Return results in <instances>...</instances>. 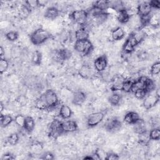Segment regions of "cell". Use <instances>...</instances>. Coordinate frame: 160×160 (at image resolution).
<instances>
[{
	"label": "cell",
	"mask_w": 160,
	"mask_h": 160,
	"mask_svg": "<svg viewBox=\"0 0 160 160\" xmlns=\"http://www.w3.org/2000/svg\"><path fill=\"white\" fill-rule=\"evenodd\" d=\"M133 126V130L135 132V133L139 134H141L146 131L147 127L146 125V122L144 119L140 118L138 121H136L134 124H132Z\"/></svg>",
	"instance_id": "cell-24"
},
{
	"label": "cell",
	"mask_w": 160,
	"mask_h": 160,
	"mask_svg": "<svg viewBox=\"0 0 160 160\" xmlns=\"http://www.w3.org/2000/svg\"><path fill=\"white\" fill-rule=\"evenodd\" d=\"M116 19L121 24L128 23L131 19V14L128 11L124 8L116 11Z\"/></svg>",
	"instance_id": "cell-17"
},
{
	"label": "cell",
	"mask_w": 160,
	"mask_h": 160,
	"mask_svg": "<svg viewBox=\"0 0 160 160\" xmlns=\"http://www.w3.org/2000/svg\"><path fill=\"white\" fill-rule=\"evenodd\" d=\"M72 114V111L71 108L64 104L61 105L59 110L58 115L64 120L69 119Z\"/></svg>",
	"instance_id": "cell-19"
},
{
	"label": "cell",
	"mask_w": 160,
	"mask_h": 160,
	"mask_svg": "<svg viewBox=\"0 0 160 160\" xmlns=\"http://www.w3.org/2000/svg\"><path fill=\"white\" fill-rule=\"evenodd\" d=\"M52 58L56 62H62L64 61L68 60L71 57L72 53L67 48H61L55 49L52 52Z\"/></svg>",
	"instance_id": "cell-10"
},
{
	"label": "cell",
	"mask_w": 160,
	"mask_h": 160,
	"mask_svg": "<svg viewBox=\"0 0 160 160\" xmlns=\"http://www.w3.org/2000/svg\"><path fill=\"white\" fill-rule=\"evenodd\" d=\"M34 107L36 109L39 111L49 110L48 106L47 104L43 93L41 94L38 98L36 99L34 101Z\"/></svg>",
	"instance_id": "cell-21"
},
{
	"label": "cell",
	"mask_w": 160,
	"mask_h": 160,
	"mask_svg": "<svg viewBox=\"0 0 160 160\" xmlns=\"http://www.w3.org/2000/svg\"><path fill=\"white\" fill-rule=\"evenodd\" d=\"M41 159H46V160H52L54 159V154L50 151H46L41 154V156L39 158Z\"/></svg>",
	"instance_id": "cell-44"
},
{
	"label": "cell",
	"mask_w": 160,
	"mask_h": 160,
	"mask_svg": "<svg viewBox=\"0 0 160 160\" xmlns=\"http://www.w3.org/2000/svg\"><path fill=\"white\" fill-rule=\"evenodd\" d=\"M82 159H91V160H92V158L91 157V155H87V156H84Z\"/></svg>",
	"instance_id": "cell-49"
},
{
	"label": "cell",
	"mask_w": 160,
	"mask_h": 160,
	"mask_svg": "<svg viewBox=\"0 0 160 160\" xmlns=\"http://www.w3.org/2000/svg\"><path fill=\"white\" fill-rule=\"evenodd\" d=\"M139 44H140V42L136 38L134 32H132L123 44L122 51L125 54H131Z\"/></svg>",
	"instance_id": "cell-4"
},
{
	"label": "cell",
	"mask_w": 160,
	"mask_h": 160,
	"mask_svg": "<svg viewBox=\"0 0 160 160\" xmlns=\"http://www.w3.org/2000/svg\"><path fill=\"white\" fill-rule=\"evenodd\" d=\"M135 98L139 100H142L148 94V92L144 89H138L133 92Z\"/></svg>",
	"instance_id": "cell-38"
},
{
	"label": "cell",
	"mask_w": 160,
	"mask_h": 160,
	"mask_svg": "<svg viewBox=\"0 0 160 160\" xmlns=\"http://www.w3.org/2000/svg\"><path fill=\"white\" fill-rule=\"evenodd\" d=\"M0 58H1V59L6 58H5V51L2 46L0 47Z\"/></svg>",
	"instance_id": "cell-48"
},
{
	"label": "cell",
	"mask_w": 160,
	"mask_h": 160,
	"mask_svg": "<svg viewBox=\"0 0 160 160\" xmlns=\"http://www.w3.org/2000/svg\"><path fill=\"white\" fill-rule=\"evenodd\" d=\"M16 158L15 156L11 152H6L1 157V160H13Z\"/></svg>",
	"instance_id": "cell-45"
},
{
	"label": "cell",
	"mask_w": 160,
	"mask_h": 160,
	"mask_svg": "<svg viewBox=\"0 0 160 160\" xmlns=\"http://www.w3.org/2000/svg\"><path fill=\"white\" fill-rule=\"evenodd\" d=\"M101 154L99 153L98 152V149H97L96 151H95L94 152H92L91 156L92 158V160L94 159H101V157L100 156Z\"/></svg>",
	"instance_id": "cell-47"
},
{
	"label": "cell",
	"mask_w": 160,
	"mask_h": 160,
	"mask_svg": "<svg viewBox=\"0 0 160 160\" xmlns=\"http://www.w3.org/2000/svg\"><path fill=\"white\" fill-rule=\"evenodd\" d=\"M132 82L131 79L129 78H126V79L122 83V91L125 92H131V89H132Z\"/></svg>",
	"instance_id": "cell-33"
},
{
	"label": "cell",
	"mask_w": 160,
	"mask_h": 160,
	"mask_svg": "<svg viewBox=\"0 0 160 160\" xmlns=\"http://www.w3.org/2000/svg\"><path fill=\"white\" fill-rule=\"evenodd\" d=\"M150 139L149 136V131H146L141 134H138V143L142 146H147L149 144Z\"/></svg>",
	"instance_id": "cell-30"
},
{
	"label": "cell",
	"mask_w": 160,
	"mask_h": 160,
	"mask_svg": "<svg viewBox=\"0 0 160 160\" xmlns=\"http://www.w3.org/2000/svg\"><path fill=\"white\" fill-rule=\"evenodd\" d=\"M79 75L83 79H88L92 74L91 67L88 64H83L78 71Z\"/></svg>",
	"instance_id": "cell-25"
},
{
	"label": "cell",
	"mask_w": 160,
	"mask_h": 160,
	"mask_svg": "<svg viewBox=\"0 0 160 160\" xmlns=\"http://www.w3.org/2000/svg\"><path fill=\"white\" fill-rule=\"evenodd\" d=\"M59 13L60 10L58 8L55 6H50L45 11L44 16L48 19L54 20L59 16Z\"/></svg>",
	"instance_id": "cell-18"
},
{
	"label": "cell",
	"mask_w": 160,
	"mask_h": 160,
	"mask_svg": "<svg viewBox=\"0 0 160 160\" xmlns=\"http://www.w3.org/2000/svg\"><path fill=\"white\" fill-rule=\"evenodd\" d=\"M149 136L151 141H159L160 139V129L159 128H154L149 131Z\"/></svg>",
	"instance_id": "cell-32"
},
{
	"label": "cell",
	"mask_w": 160,
	"mask_h": 160,
	"mask_svg": "<svg viewBox=\"0 0 160 160\" xmlns=\"http://www.w3.org/2000/svg\"><path fill=\"white\" fill-rule=\"evenodd\" d=\"M5 38L10 42H14L19 38V33L16 31H10L6 33Z\"/></svg>",
	"instance_id": "cell-35"
},
{
	"label": "cell",
	"mask_w": 160,
	"mask_h": 160,
	"mask_svg": "<svg viewBox=\"0 0 160 160\" xmlns=\"http://www.w3.org/2000/svg\"><path fill=\"white\" fill-rule=\"evenodd\" d=\"M62 130L63 133H69L76 131L78 129V125L74 120H66L62 121Z\"/></svg>",
	"instance_id": "cell-14"
},
{
	"label": "cell",
	"mask_w": 160,
	"mask_h": 160,
	"mask_svg": "<svg viewBox=\"0 0 160 160\" xmlns=\"http://www.w3.org/2000/svg\"><path fill=\"white\" fill-rule=\"evenodd\" d=\"M86 94L82 91H76L73 92L71 102L76 106L82 105L86 100Z\"/></svg>",
	"instance_id": "cell-15"
},
{
	"label": "cell",
	"mask_w": 160,
	"mask_h": 160,
	"mask_svg": "<svg viewBox=\"0 0 160 160\" xmlns=\"http://www.w3.org/2000/svg\"><path fill=\"white\" fill-rule=\"evenodd\" d=\"M88 14L86 10L78 9L74 10L70 14V18L79 26L86 23L88 20Z\"/></svg>",
	"instance_id": "cell-8"
},
{
	"label": "cell",
	"mask_w": 160,
	"mask_h": 160,
	"mask_svg": "<svg viewBox=\"0 0 160 160\" xmlns=\"http://www.w3.org/2000/svg\"><path fill=\"white\" fill-rule=\"evenodd\" d=\"M43 94L48 106L49 110H54L59 105L60 101L59 98L54 90L48 89L43 92Z\"/></svg>",
	"instance_id": "cell-5"
},
{
	"label": "cell",
	"mask_w": 160,
	"mask_h": 160,
	"mask_svg": "<svg viewBox=\"0 0 160 160\" xmlns=\"http://www.w3.org/2000/svg\"><path fill=\"white\" fill-rule=\"evenodd\" d=\"M30 148L35 152H38V151H41L43 149V144L41 142L36 141L33 142L31 144Z\"/></svg>",
	"instance_id": "cell-40"
},
{
	"label": "cell",
	"mask_w": 160,
	"mask_h": 160,
	"mask_svg": "<svg viewBox=\"0 0 160 160\" xmlns=\"http://www.w3.org/2000/svg\"><path fill=\"white\" fill-rule=\"evenodd\" d=\"M140 116L137 112L129 111L124 115L123 118V121L128 124L132 125L136 121L140 119Z\"/></svg>",
	"instance_id": "cell-20"
},
{
	"label": "cell",
	"mask_w": 160,
	"mask_h": 160,
	"mask_svg": "<svg viewBox=\"0 0 160 160\" xmlns=\"http://www.w3.org/2000/svg\"><path fill=\"white\" fill-rule=\"evenodd\" d=\"M31 61L32 64L35 66L41 65L42 61V52L39 50L34 51L31 54Z\"/></svg>",
	"instance_id": "cell-26"
},
{
	"label": "cell",
	"mask_w": 160,
	"mask_h": 160,
	"mask_svg": "<svg viewBox=\"0 0 160 160\" xmlns=\"http://www.w3.org/2000/svg\"><path fill=\"white\" fill-rule=\"evenodd\" d=\"M94 69L98 72H101L104 71L108 66V58L105 54H102L97 57L93 62Z\"/></svg>",
	"instance_id": "cell-12"
},
{
	"label": "cell",
	"mask_w": 160,
	"mask_h": 160,
	"mask_svg": "<svg viewBox=\"0 0 160 160\" xmlns=\"http://www.w3.org/2000/svg\"><path fill=\"white\" fill-rule=\"evenodd\" d=\"M152 8L149 1H143L137 5L136 12L139 18L149 16L151 14Z\"/></svg>",
	"instance_id": "cell-11"
},
{
	"label": "cell",
	"mask_w": 160,
	"mask_h": 160,
	"mask_svg": "<svg viewBox=\"0 0 160 160\" xmlns=\"http://www.w3.org/2000/svg\"><path fill=\"white\" fill-rule=\"evenodd\" d=\"M52 38V33L42 28L36 29L29 35L30 41L32 44L36 46L41 45Z\"/></svg>",
	"instance_id": "cell-1"
},
{
	"label": "cell",
	"mask_w": 160,
	"mask_h": 160,
	"mask_svg": "<svg viewBox=\"0 0 160 160\" xmlns=\"http://www.w3.org/2000/svg\"><path fill=\"white\" fill-rule=\"evenodd\" d=\"M19 141V136L17 132H12L6 138V142L11 146L16 145Z\"/></svg>",
	"instance_id": "cell-31"
},
{
	"label": "cell",
	"mask_w": 160,
	"mask_h": 160,
	"mask_svg": "<svg viewBox=\"0 0 160 160\" xmlns=\"http://www.w3.org/2000/svg\"><path fill=\"white\" fill-rule=\"evenodd\" d=\"M61 124L62 121L56 119H53L49 124L47 129V132L49 138L57 139L59 137L64 134L62 130Z\"/></svg>",
	"instance_id": "cell-3"
},
{
	"label": "cell",
	"mask_w": 160,
	"mask_h": 160,
	"mask_svg": "<svg viewBox=\"0 0 160 160\" xmlns=\"http://www.w3.org/2000/svg\"><path fill=\"white\" fill-rule=\"evenodd\" d=\"M109 14L106 12H102L94 16L88 17L91 18V23L92 25H101L108 19Z\"/></svg>",
	"instance_id": "cell-16"
},
{
	"label": "cell",
	"mask_w": 160,
	"mask_h": 160,
	"mask_svg": "<svg viewBox=\"0 0 160 160\" xmlns=\"http://www.w3.org/2000/svg\"><path fill=\"white\" fill-rule=\"evenodd\" d=\"M160 96L158 91L154 93L152 92H149L146 96L142 99V106L145 109L149 110L154 107L159 101Z\"/></svg>",
	"instance_id": "cell-7"
},
{
	"label": "cell",
	"mask_w": 160,
	"mask_h": 160,
	"mask_svg": "<svg viewBox=\"0 0 160 160\" xmlns=\"http://www.w3.org/2000/svg\"><path fill=\"white\" fill-rule=\"evenodd\" d=\"M0 121H1V127L6 128V127L9 126L14 121V118L12 117L11 115L9 114H4L1 112Z\"/></svg>",
	"instance_id": "cell-27"
},
{
	"label": "cell",
	"mask_w": 160,
	"mask_h": 160,
	"mask_svg": "<svg viewBox=\"0 0 160 160\" xmlns=\"http://www.w3.org/2000/svg\"><path fill=\"white\" fill-rule=\"evenodd\" d=\"M31 10L24 4L20 6L18 9V16L21 19H26L31 14Z\"/></svg>",
	"instance_id": "cell-28"
},
{
	"label": "cell",
	"mask_w": 160,
	"mask_h": 160,
	"mask_svg": "<svg viewBox=\"0 0 160 160\" xmlns=\"http://www.w3.org/2000/svg\"><path fill=\"white\" fill-rule=\"evenodd\" d=\"M122 101V96L119 93L114 92L108 98V102L113 106H116L120 104Z\"/></svg>",
	"instance_id": "cell-29"
},
{
	"label": "cell",
	"mask_w": 160,
	"mask_h": 160,
	"mask_svg": "<svg viewBox=\"0 0 160 160\" xmlns=\"http://www.w3.org/2000/svg\"><path fill=\"white\" fill-rule=\"evenodd\" d=\"M152 9L159 10L160 8V1L159 0H152L149 1Z\"/></svg>",
	"instance_id": "cell-46"
},
{
	"label": "cell",
	"mask_w": 160,
	"mask_h": 160,
	"mask_svg": "<svg viewBox=\"0 0 160 160\" xmlns=\"http://www.w3.org/2000/svg\"><path fill=\"white\" fill-rule=\"evenodd\" d=\"M25 118L26 116H24L23 114H18L16 115L14 118V121L16 123V125L21 128H23L24 124L25 122Z\"/></svg>",
	"instance_id": "cell-37"
},
{
	"label": "cell",
	"mask_w": 160,
	"mask_h": 160,
	"mask_svg": "<svg viewBox=\"0 0 160 160\" xmlns=\"http://www.w3.org/2000/svg\"><path fill=\"white\" fill-rule=\"evenodd\" d=\"M74 49L82 55L88 56L91 54L93 51L94 46L89 39L84 40H76L74 44Z\"/></svg>",
	"instance_id": "cell-2"
},
{
	"label": "cell",
	"mask_w": 160,
	"mask_h": 160,
	"mask_svg": "<svg viewBox=\"0 0 160 160\" xmlns=\"http://www.w3.org/2000/svg\"><path fill=\"white\" fill-rule=\"evenodd\" d=\"M35 121L34 118L31 116H27L25 118V122L24 124L23 129L28 134H31L34 129Z\"/></svg>",
	"instance_id": "cell-23"
},
{
	"label": "cell",
	"mask_w": 160,
	"mask_h": 160,
	"mask_svg": "<svg viewBox=\"0 0 160 160\" xmlns=\"http://www.w3.org/2000/svg\"><path fill=\"white\" fill-rule=\"evenodd\" d=\"M119 159V156L114 152H108L106 154L104 159L106 160H118Z\"/></svg>",
	"instance_id": "cell-43"
},
{
	"label": "cell",
	"mask_w": 160,
	"mask_h": 160,
	"mask_svg": "<svg viewBox=\"0 0 160 160\" xmlns=\"http://www.w3.org/2000/svg\"><path fill=\"white\" fill-rule=\"evenodd\" d=\"M160 72V62L159 61H155L151 66L150 73L152 76L158 75Z\"/></svg>",
	"instance_id": "cell-36"
},
{
	"label": "cell",
	"mask_w": 160,
	"mask_h": 160,
	"mask_svg": "<svg viewBox=\"0 0 160 160\" xmlns=\"http://www.w3.org/2000/svg\"><path fill=\"white\" fill-rule=\"evenodd\" d=\"M111 36L113 41H120L124 38L125 31L122 28L118 26L112 30Z\"/></svg>",
	"instance_id": "cell-22"
},
{
	"label": "cell",
	"mask_w": 160,
	"mask_h": 160,
	"mask_svg": "<svg viewBox=\"0 0 160 160\" xmlns=\"http://www.w3.org/2000/svg\"><path fill=\"white\" fill-rule=\"evenodd\" d=\"M104 116V111H97L91 113L86 118V126L90 128L96 126L103 120Z\"/></svg>",
	"instance_id": "cell-9"
},
{
	"label": "cell",
	"mask_w": 160,
	"mask_h": 160,
	"mask_svg": "<svg viewBox=\"0 0 160 160\" xmlns=\"http://www.w3.org/2000/svg\"><path fill=\"white\" fill-rule=\"evenodd\" d=\"M126 78L124 75L116 74L113 76L111 78V86L110 88L112 92H116L117 91H121L122 83L126 79Z\"/></svg>",
	"instance_id": "cell-13"
},
{
	"label": "cell",
	"mask_w": 160,
	"mask_h": 160,
	"mask_svg": "<svg viewBox=\"0 0 160 160\" xmlns=\"http://www.w3.org/2000/svg\"><path fill=\"white\" fill-rule=\"evenodd\" d=\"M9 67V62L6 59H0V73L1 74H2L4 72H5L8 68Z\"/></svg>",
	"instance_id": "cell-39"
},
{
	"label": "cell",
	"mask_w": 160,
	"mask_h": 160,
	"mask_svg": "<svg viewBox=\"0 0 160 160\" xmlns=\"http://www.w3.org/2000/svg\"><path fill=\"white\" fill-rule=\"evenodd\" d=\"M156 88V85H155V82L154 81V80H152V79L148 78L146 80V84H145V88L144 89L146 91V92H148V94L149 92H151L155 90Z\"/></svg>",
	"instance_id": "cell-34"
},
{
	"label": "cell",
	"mask_w": 160,
	"mask_h": 160,
	"mask_svg": "<svg viewBox=\"0 0 160 160\" xmlns=\"http://www.w3.org/2000/svg\"><path fill=\"white\" fill-rule=\"evenodd\" d=\"M122 127V122L116 116H111L108 118L104 122V129L109 132H116L121 129Z\"/></svg>",
	"instance_id": "cell-6"
},
{
	"label": "cell",
	"mask_w": 160,
	"mask_h": 160,
	"mask_svg": "<svg viewBox=\"0 0 160 160\" xmlns=\"http://www.w3.org/2000/svg\"><path fill=\"white\" fill-rule=\"evenodd\" d=\"M4 104H3V103H2V102H1V112H2V111H3V109H4V106H3Z\"/></svg>",
	"instance_id": "cell-50"
},
{
	"label": "cell",
	"mask_w": 160,
	"mask_h": 160,
	"mask_svg": "<svg viewBox=\"0 0 160 160\" xmlns=\"http://www.w3.org/2000/svg\"><path fill=\"white\" fill-rule=\"evenodd\" d=\"M25 4L31 9L36 8L38 7H39V1H35V0H29L25 1Z\"/></svg>",
	"instance_id": "cell-41"
},
{
	"label": "cell",
	"mask_w": 160,
	"mask_h": 160,
	"mask_svg": "<svg viewBox=\"0 0 160 160\" xmlns=\"http://www.w3.org/2000/svg\"><path fill=\"white\" fill-rule=\"evenodd\" d=\"M137 58L140 60V61H144L146 60L148 57H149V54L148 52L145 50H141L138 51L137 53Z\"/></svg>",
	"instance_id": "cell-42"
}]
</instances>
